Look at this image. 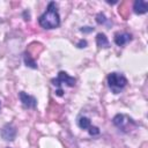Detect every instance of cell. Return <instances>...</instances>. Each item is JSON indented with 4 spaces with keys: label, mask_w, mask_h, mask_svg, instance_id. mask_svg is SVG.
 <instances>
[{
    "label": "cell",
    "mask_w": 148,
    "mask_h": 148,
    "mask_svg": "<svg viewBox=\"0 0 148 148\" xmlns=\"http://www.w3.org/2000/svg\"><path fill=\"white\" fill-rule=\"evenodd\" d=\"M38 23L44 29H56L60 25V16L54 1L49 2L46 10L39 16Z\"/></svg>",
    "instance_id": "obj_1"
},
{
    "label": "cell",
    "mask_w": 148,
    "mask_h": 148,
    "mask_svg": "<svg viewBox=\"0 0 148 148\" xmlns=\"http://www.w3.org/2000/svg\"><path fill=\"white\" fill-rule=\"evenodd\" d=\"M108 84L112 92L118 94L120 92L127 84V79L121 74V73H116L112 72L108 75Z\"/></svg>",
    "instance_id": "obj_2"
},
{
    "label": "cell",
    "mask_w": 148,
    "mask_h": 148,
    "mask_svg": "<svg viewBox=\"0 0 148 148\" xmlns=\"http://www.w3.org/2000/svg\"><path fill=\"white\" fill-rule=\"evenodd\" d=\"M75 79L73 77V76H69L66 72H59L58 73V77L57 79H53L51 82H52V84L53 86H56V87H58V89H61V84L62 83H65V84H67L68 87H74L75 86Z\"/></svg>",
    "instance_id": "obj_3"
},
{
    "label": "cell",
    "mask_w": 148,
    "mask_h": 148,
    "mask_svg": "<svg viewBox=\"0 0 148 148\" xmlns=\"http://www.w3.org/2000/svg\"><path fill=\"white\" fill-rule=\"evenodd\" d=\"M18 96H20V99H21L22 105H23L24 108H27V109H35V108H36L37 101H36V98H35L34 96L28 95V94L24 92V91H21V92L18 94Z\"/></svg>",
    "instance_id": "obj_4"
},
{
    "label": "cell",
    "mask_w": 148,
    "mask_h": 148,
    "mask_svg": "<svg viewBox=\"0 0 148 148\" xmlns=\"http://www.w3.org/2000/svg\"><path fill=\"white\" fill-rule=\"evenodd\" d=\"M1 138L6 141H13L16 136V128L12 124H6L1 130Z\"/></svg>",
    "instance_id": "obj_5"
},
{
    "label": "cell",
    "mask_w": 148,
    "mask_h": 148,
    "mask_svg": "<svg viewBox=\"0 0 148 148\" xmlns=\"http://www.w3.org/2000/svg\"><path fill=\"white\" fill-rule=\"evenodd\" d=\"M128 123H133V120L131 118H127L126 116L124 114H117L113 117V124L118 127V128H121V130H125L126 128V124Z\"/></svg>",
    "instance_id": "obj_6"
},
{
    "label": "cell",
    "mask_w": 148,
    "mask_h": 148,
    "mask_svg": "<svg viewBox=\"0 0 148 148\" xmlns=\"http://www.w3.org/2000/svg\"><path fill=\"white\" fill-rule=\"evenodd\" d=\"M132 40V36L127 32H121V34H117L114 37V43L118 46H123L125 44H127L128 42Z\"/></svg>",
    "instance_id": "obj_7"
},
{
    "label": "cell",
    "mask_w": 148,
    "mask_h": 148,
    "mask_svg": "<svg viewBox=\"0 0 148 148\" xmlns=\"http://www.w3.org/2000/svg\"><path fill=\"white\" fill-rule=\"evenodd\" d=\"M133 10L135 14H145L148 10V3L143 0H136L133 5Z\"/></svg>",
    "instance_id": "obj_8"
},
{
    "label": "cell",
    "mask_w": 148,
    "mask_h": 148,
    "mask_svg": "<svg viewBox=\"0 0 148 148\" xmlns=\"http://www.w3.org/2000/svg\"><path fill=\"white\" fill-rule=\"evenodd\" d=\"M96 44H97V46L103 47V49H106L110 45L109 40H108V37L104 34H102V32L97 34V36H96Z\"/></svg>",
    "instance_id": "obj_9"
},
{
    "label": "cell",
    "mask_w": 148,
    "mask_h": 148,
    "mask_svg": "<svg viewBox=\"0 0 148 148\" xmlns=\"http://www.w3.org/2000/svg\"><path fill=\"white\" fill-rule=\"evenodd\" d=\"M77 125L82 130H88L91 126V121L88 117H80L79 120H77Z\"/></svg>",
    "instance_id": "obj_10"
},
{
    "label": "cell",
    "mask_w": 148,
    "mask_h": 148,
    "mask_svg": "<svg viewBox=\"0 0 148 148\" xmlns=\"http://www.w3.org/2000/svg\"><path fill=\"white\" fill-rule=\"evenodd\" d=\"M24 62H25L27 66H29V67H31V68H37V64H36V61H35L28 53L24 54Z\"/></svg>",
    "instance_id": "obj_11"
},
{
    "label": "cell",
    "mask_w": 148,
    "mask_h": 148,
    "mask_svg": "<svg viewBox=\"0 0 148 148\" xmlns=\"http://www.w3.org/2000/svg\"><path fill=\"white\" fill-rule=\"evenodd\" d=\"M105 21H106L105 15H104L103 13H98V14H97V16H96V22L101 24V23H104Z\"/></svg>",
    "instance_id": "obj_12"
},
{
    "label": "cell",
    "mask_w": 148,
    "mask_h": 148,
    "mask_svg": "<svg viewBox=\"0 0 148 148\" xmlns=\"http://www.w3.org/2000/svg\"><path fill=\"white\" fill-rule=\"evenodd\" d=\"M88 131H89V134L90 135H98L99 134V128L96 127V126H90L88 128Z\"/></svg>",
    "instance_id": "obj_13"
},
{
    "label": "cell",
    "mask_w": 148,
    "mask_h": 148,
    "mask_svg": "<svg viewBox=\"0 0 148 148\" xmlns=\"http://www.w3.org/2000/svg\"><path fill=\"white\" fill-rule=\"evenodd\" d=\"M87 46V40L86 39H81L79 43H77V47L82 49V47H86Z\"/></svg>",
    "instance_id": "obj_14"
},
{
    "label": "cell",
    "mask_w": 148,
    "mask_h": 148,
    "mask_svg": "<svg viewBox=\"0 0 148 148\" xmlns=\"http://www.w3.org/2000/svg\"><path fill=\"white\" fill-rule=\"evenodd\" d=\"M92 30H94V28H90V27L81 28V31H82V32H90V31H92Z\"/></svg>",
    "instance_id": "obj_15"
},
{
    "label": "cell",
    "mask_w": 148,
    "mask_h": 148,
    "mask_svg": "<svg viewBox=\"0 0 148 148\" xmlns=\"http://www.w3.org/2000/svg\"><path fill=\"white\" fill-rule=\"evenodd\" d=\"M56 94H57L58 96H62V95H64V90H62V89H57Z\"/></svg>",
    "instance_id": "obj_16"
},
{
    "label": "cell",
    "mask_w": 148,
    "mask_h": 148,
    "mask_svg": "<svg viewBox=\"0 0 148 148\" xmlns=\"http://www.w3.org/2000/svg\"><path fill=\"white\" fill-rule=\"evenodd\" d=\"M0 106H1V102H0Z\"/></svg>",
    "instance_id": "obj_17"
}]
</instances>
